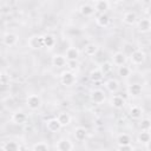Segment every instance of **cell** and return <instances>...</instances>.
I'll use <instances>...</instances> for the list:
<instances>
[{
	"label": "cell",
	"mask_w": 151,
	"mask_h": 151,
	"mask_svg": "<svg viewBox=\"0 0 151 151\" xmlns=\"http://www.w3.org/2000/svg\"><path fill=\"white\" fill-rule=\"evenodd\" d=\"M118 151H133V147L131 145H125V146H119Z\"/></svg>",
	"instance_id": "cell-35"
},
{
	"label": "cell",
	"mask_w": 151,
	"mask_h": 151,
	"mask_svg": "<svg viewBox=\"0 0 151 151\" xmlns=\"http://www.w3.org/2000/svg\"><path fill=\"white\" fill-rule=\"evenodd\" d=\"M142 91H143V87L139 84H131V85L127 86V93L130 96L138 97V96L142 94Z\"/></svg>",
	"instance_id": "cell-12"
},
{
	"label": "cell",
	"mask_w": 151,
	"mask_h": 151,
	"mask_svg": "<svg viewBox=\"0 0 151 151\" xmlns=\"http://www.w3.org/2000/svg\"><path fill=\"white\" fill-rule=\"evenodd\" d=\"M111 104L114 109H122L125 105V99L122 96H113L111 99Z\"/></svg>",
	"instance_id": "cell-20"
},
{
	"label": "cell",
	"mask_w": 151,
	"mask_h": 151,
	"mask_svg": "<svg viewBox=\"0 0 151 151\" xmlns=\"http://www.w3.org/2000/svg\"><path fill=\"white\" fill-rule=\"evenodd\" d=\"M130 58H131V61H132L133 64L139 65V64L144 63V60H145V54H144L143 51H140V50H136V51H133V52L131 53Z\"/></svg>",
	"instance_id": "cell-6"
},
{
	"label": "cell",
	"mask_w": 151,
	"mask_h": 151,
	"mask_svg": "<svg viewBox=\"0 0 151 151\" xmlns=\"http://www.w3.org/2000/svg\"><path fill=\"white\" fill-rule=\"evenodd\" d=\"M117 142L119 146H125V145H131V138L126 133H122L117 137Z\"/></svg>",
	"instance_id": "cell-24"
},
{
	"label": "cell",
	"mask_w": 151,
	"mask_h": 151,
	"mask_svg": "<svg viewBox=\"0 0 151 151\" xmlns=\"http://www.w3.org/2000/svg\"><path fill=\"white\" fill-rule=\"evenodd\" d=\"M109 7H110V4L106 0H99V1L94 2V9L97 12H100L101 14H104V12L106 9H109Z\"/></svg>",
	"instance_id": "cell-17"
},
{
	"label": "cell",
	"mask_w": 151,
	"mask_h": 151,
	"mask_svg": "<svg viewBox=\"0 0 151 151\" xmlns=\"http://www.w3.org/2000/svg\"><path fill=\"white\" fill-rule=\"evenodd\" d=\"M126 61V55L123 53V52H116L113 54V64L117 65V66H124Z\"/></svg>",
	"instance_id": "cell-16"
},
{
	"label": "cell",
	"mask_w": 151,
	"mask_h": 151,
	"mask_svg": "<svg viewBox=\"0 0 151 151\" xmlns=\"http://www.w3.org/2000/svg\"><path fill=\"white\" fill-rule=\"evenodd\" d=\"M52 64L55 67H64L67 64V59L61 54H54L52 58Z\"/></svg>",
	"instance_id": "cell-9"
},
{
	"label": "cell",
	"mask_w": 151,
	"mask_h": 151,
	"mask_svg": "<svg viewBox=\"0 0 151 151\" xmlns=\"http://www.w3.org/2000/svg\"><path fill=\"white\" fill-rule=\"evenodd\" d=\"M150 22H151V19H150Z\"/></svg>",
	"instance_id": "cell-39"
},
{
	"label": "cell",
	"mask_w": 151,
	"mask_h": 151,
	"mask_svg": "<svg viewBox=\"0 0 151 151\" xmlns=\"http://www.w3.org/2000/svg\"><path fill=\"white\" fill-rule=\"evenodd\" d=\"M60 81H61V84L65 85V86H71V85L74 84L76 77H74L73 72H71V71H65V72H63L61 76H60Z\"/></svg>",
	"instance_id": "cell-3"
},
{
	"label": "cell",
	"mask_w": 151,
	"mask_h": 151,
	"mask_svg": "<svg viewBox=\"0 0 151 151\" xmlns=\"http://www.w3.org/2000/svg\"><path fill=\"white\" fill-rule=\"evenodd\" d=\"M65 57H66L67 61H77V59L79 57V50L76 47H70V48H67Z\"/></svg>",
	"instance_id": "cell-11"
},
{
	"label": "cell",
	"mask_w": 151,
	"mask_h": 151,
	"mask_svg": "<svg viewBox=\"0 0 151 151\" xmlns=\"http://www.w3.org/2000/svg\"><path fill=\"white\" fill-rule=\"evenodd\" d=\"M9 83V76H7V73L5 71H1L0 73V84L2 86H6Z\"/></svg>",
	"instance_id": "cell-31"
},
{
	"label": "cell",
	"mask_w": 151,
	"mask_h": 151,
	"mask_svg": "<svg viewBox=\"0 0 151 151\" xmlns=\"http://www.w3.org/2000/svg\"><path fill=\"white\" fill-rule=\"evenodd\" d=\"M26 104L28 106V109L31 110H38L41 106V99L38 94H29L26 99Z\"/></svg>",
	"instance_id": "cell-1"
},
{
	"label": "cell",
	"mask_w": 151,
	"mask_h": 151,
	"mask_svg": "<svg viewBox=\"0 0 151 151\" xmlns=\"http://www.w3.org/2000/svg\"><path fill=\"white\" fill-rule=\"evenodd\" d=\"M32 151H48V145L46 143H42V142L37 143L33 145Z\"/></svg>",
	"instance_id": "cell-30"
},
{
	"label": "cell",
	"mask_w": 151,
	"mask_h": 151,
	"mask_svg": "<svg viewBox=\"0 0 151 151\" xmlns=\"http://www.w3.org/2000/svg\"><path fill=\"white\" fill-rule=\"evenodd\" d=\"M26 120H27V116L22 111H17L12 116V122L15 124H24Z\"/></svg>",
	"instance_id": "cell-14"
},
{
	"label": "cell",
	"mask_w": 151,
	"mask_h": 151,
	"mask_svg": "<svg viewBox=\"0 0 151 151\" xmlns=\"http://www.w3.org/2000/svg\"><path fill=\"white\" fill-rule=\"evenodd\" d=\"M73 149V144L67 138H61L57 143V150L58 151H71Z\"/></svg>",
	"instance_id": "cell-5"
},
{
	"label": "cell",
	"mask_w": 151,
	"mask_h": 151,
	"mask_svg": "<svg viewBox=\"0 0 151 151\" xmlns=\"http://www.w3.org/2000/svg\"><path fill=\"white\" fill-rule=\"evenodd\" d=\"M28 46L33 50H38L44 46V35H33L28 40Z\"/></svg>",
	"instance_id": "cell-2"
},
{
	"label": "cell",
	"mask_w": 151,
	"mask_h": 151,
	"mask_svg": "<svg viewBox=\"0 0 151 151\" xmlns=\"http://www.w3.org/2000/svg\"><path fill=\"white\" fill-rule=\"evenodd\" d=\"M138 29L143 33H146L149 31H151V22H150V19H140L138 21Z\"/></svg>",
	"instance_id": "cell-15"
},
{
	"label": "cell",
	"mask_w": 151,
	"mask_h": 151,
	"mask_svg": "<svg viewBox=\"0 0 151 151\" xmlns=\"http://www.w3.org/2000/svg\"><path fill=\"white\" fill-rule=\"evenodd\" d=\"M46 127H47V130L51 131V132H57V131L60 130V127H63V126L60 125V123L58 122L57 118H52V119H48V120L46 122Z\"/></svg>",
	"instance_id": "cell-10"
},
{
	"label": "cell",
	"mask_w": 151,
	"mask_h": 151,
	"mask_svg": "<svg viewBox=\"0 0 151 151\" xmlns=\"http://www.w3.org/2000/svg\"><path fill=\"white\" fill-rule=\"evenodd\" d=\"M143 114V110L139 106H132L130 109V117L132 119H140Z\"/></svg>",
	"instance_id": "cell-25"
},
{
	"label": "cell",
	"mask_w": 151,
	"mask_h": 151,
	"mask_svg": "<svg viewBox=\"0 0 151 151\" xmlns=\"http://www.w3.org/2000/svg\"><path fill=\"white\" fill-rule=\"evenodd\" d=\"M123 21H124L126 25L132 26V25L136 24V21H137V14H136L134 12H132V11H129V12H126V13L124 14Z\"/></svg>",
	"instance_id": "cell-13"
},
{
	"label": "cell",
	"mask_w": 151,
	"mask_h": 151,
	"mask_svg": "<svg viewBox=\"0 0 151 151\" xmlns=\"http://www.w3.org/2000/svg\"><path fill=\"white\" fill-rule=\"evenodd\" d=\"M57 119H58V122L60 123L61 126H67V125L71 123V116H70L68 113H66V112H61V113L57 117Z\"/></svg>",
	"instance_id": "cell-22"
},
{
	"label": "cell",
	"mask_w": 151,
	"mask_h": 151,
	"mask_svg": "<svg viewBox=\"0 0 151 151\" xmlns=\"http://www.w3.org/2000/svg\"><path fill=\"white\" fill-rule=\"evenodd\" d=\"M146 150H147V151H151V139H150V142L146 144Z\"/></svg>",
	"instance_id": "cell-37"
},
{
	"label": "cell",
	"mask_w": 151,
	"mask_h": 151,
	"mask_svg": "<svg viewBox=\"0 0 151 151\" xmlns=\"http://www.w3.org/2000/svg\"><path fill=\"white\" fill-rule=\"evenodd\" d=\"M151 129V120L150 119H143L140 123V130L142 131H149Z\"/></svg>",
	"instance_id": "cell-32"
},
{
	"label": "cell",
	"mask_w": 151,
	"mask_h": 151,
	"mask_svg": "<svg viewBox=\"0 0 151 151\" xmlns=\"http://www.w3.org/2000/svg\"><path fill=\"white\" fill-rule=\"evenodd\" d=\"M146 13H147V15H149V17H150V19H151V6H149V7H147Z\"/></svg>",
	"instance_id": "cell-36"
},
{
	"label": "cell",
	"mask_w": 151,
	"mask_h": 151,
	"mask_svg": "<svg viewBox=\"0 0 151 151\" xmlns=\"http://www.w3.org/2000/svg\"><path fill=\"white\" fill-rule=\"evenodd\" d=\"M94 6L90 5V4H83L80 7H79V12L81 15L84 17H91L93 13H94Z\"/></svg>",
	"instance_id": "cell-8"
},
{
	"label": "cell",
	"mask_w": 151,
	"mask_h": 151,
	"mask_svg": "<svg viewBox=\"0 0 151 151\" xmlns=\"http://www.w3.org/2000/svg\"><path fill=\"white\" fill-rule=\"evenodd\" d=\"M91 100L94 104H101L105 100V94L101 90H94L91 92Z\"/></svg>",
	"instance_id": "cell-7"
},
{
	"label": "cell",
	"mask_w": 151,
	"mask_h": 151,
	"mask_svg": "<svg viewBox=\"0 0 151 151\" xmlns=\"http://www.w3.org/2000/svg\"><path fill=\"white\" fill-rule=\"evenodd\" d=\"M130 68L127 66H120L119 70H118V74L120 77H129L130 76Z\"/></svg>",
	"instance_id": "cell-33"
},
{
	"label": "cell",
	"mask_w": 151,
	"mask_h": 151,
	"mask_svg": "<svg viewBox=\"0 0 151 151\" xmlns=\"http://www.w3.org/2000/svg\"><path fill=\"white\" fill-rule=\"evenodd\" d=\"M150 139H151V136H150V133L147 132V131H142L139 134H138V142L139 143H143V144H147L149 142H150Z\"/></svg>",
	"instance_id": "cell-29"
},
{
	"label": "cell",
	"mask_w": 151,
	"mask_h": 151,
	"mask_svg": "<svg viewBox=\"0 0 151 151\" xmlns=\"http://www.w3.org/2000/svg\"><path fill=\"white\" fill-rule=\"evenodd\" d=\"M100 70H101V72H103L104 74H106V73L111 72V70H112V64L109 63V61H106V63H104V64L101 65Z\"/></svg>",
	"instance_id": "cell-34"
},
{
	"label": "cell",
	"mask_w": 151,
	"mask_h": 151,
	"mask_svg": "<svg viewBox=\"0 0 151 151\" xmlns=\"http://www.w3.org/2000/svg\"><path fill=\"white\" fill-rule=\"evenodd\" d=\"M147 132H149V133H150V136H151V129H150V130H149Z\"/></svg>",
	"instance_id": "cell-38"
},
{
	"label": "cell",
	"mask_w": 151,
	"mask_h": 151,
	"mask_svg": "<svg viewBox=\"0 0 151 151\" xmlns=\"http://www.w3.org/2000/svg\"><path fill=\"white\" fill-rule=\"evenodd\" d=\"M74 137H76V139L79 140V142L85 140V138L87 137V131H86V129H84V127H77V129L74 130Z\"/></svg>",
	"instance_id": "cell-23"
},
{
	"label": "cell",
	"mask_w": 151,
	"mask_h": 151,
	"mask_svg": "<svg viewBox=\"0 0 151 151\" xmlns=\"http://www.w3.org/2000/svg\"><path fill=\"white\" fill-rule=\"evenodd\" d=\"M19 150H20V146L17 142L8 140L2 144V151H19Z\"/></svg>",
	"instance_id": "cell-18"
},
{
	"label": "cell",
	"mask_w": 151,
	"mask_h": 151,
	"mask_svg": "<svg viewBox=\"0 0 151 151\" xmlns=\"http://www.w3.org/2000/svg\"><path fill=\"white\" fill-rule=\"evenodd\" d=\"M104 77V73L101 72L100 68H96V70H92L91 73H90V79L93 81V83H98L103 79Z\"/></svg>",
	"instance_id": "cell-19"
},
{
	"label": "cell",
	"mask_w": 151,
	"mask_h": 151,
	"mask_svg": "<svg viewBox=\"0 0 151 151\" xmlns=\"http://www.w3.org/2000/svg\"><path fill=\"white\" fill-rule=\"evenodd\" d=\"M18 40H19V37H18L15 33H11V32L4 34V38H2L4 45H6V46H8V47L14 46V45L18 42Z\"/></svg>",
	"instance_id": "cell-4"
},
{
	"label": "cell",
	"mask_w": 151,
	"mask_h": 151,
	"mask_svg": "<svg viewBox=\"0 0 151 151\" xmlns=\"http://www.w3.org/2000/svg\"><path fill=\"white\" fill-rule=\"evenodd\" d=\"M98 52V46L96 44H87L85 46V54L86 55H94Z\"/></svg>",
	"instance_id": "cell-27"
},
{
	"label": "cell",
	"mask_w": 151,
	"mask_h": 151,
	"mask_svg": "<svg viewBox=\"0 0 151 151\" xmlns=\"http://www.w3.org/2000/svg\"><path fill=\"white\" fill-rule=\"evenodd\" d=\"M55 45V39L51 34H45L44 35V46L47 48H52Z\"/></svg>",
	"instance_id": "cell-26"
},
{
	"label": "cell",
	"mask_w": 151,
	"mask_h": 151,
	"mask_svg": "<svg viewBox=\"0 0 151 151\" xmlns=\"http://www.w3.org/2000/svg\"><path fill=\"white\" fill-rule=\"evenodd\" d=\"M96 21H97V25L98 26H100V27H107L110 25V17L104 13V14H100L96 19Z\"/></svg>",
	"instance_id": "cell-21"
},
{
	"label": "cell",
	"mask_w": 151,
	"mask_h": 151,
	"mask_svg": "<svg viewBox=\"0 0 151 151\" xmlns=\"http://www.w3.org/2000/svg\"><path fill=\"white\" fill-rule=\"evenodd\" d=\"M105 86H106V88H107L110 92H116V91L118 90V87H119V84H118L117 80H114V79H110V80L106 81Z\"/></svg>",
	"instance_id": "cell-28"
}]
</instances>
